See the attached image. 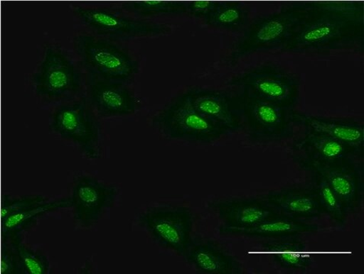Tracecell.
I'll list each match as a JSON object with an SVG mask.
<instances>
[{
  "mask_svg": "<svg viewBox=\"0 0 364 274\" xmlns=\"http://www.w3.org/2000/svg\"><path fill=\"white\" fill-rule=\"evenodd\" d=\"M363 2L309 3L284 51L326 53L363 46Z\"/></svg>",
  "mask_w": 364,
  "mask_h": 274,
  "instance_id": "6da1fadb",
  "label": "cell"
},
{
  "mask_svg": "<svg viewBox=\"0 0 364 274\" xmlns=\"http://www.w3.org/2000/svg\"><path fill=\"white\" fill-rule=\"evenodd\" d=\"M71 10L89 33L115 42L172 33L171 26L134 17L124 12L119 4L80 2L73 4Z\"/></svg>",
  "mask_w": 364,
  "mask_h": 274,
  "instance_id": "7a4b0ae2",
  "label": "cell"
},
{
  "mask_svg": "<svg viewBox=\"0 0 364 274\" xmlns=\"http://www.w3.org/2000/svg\"><path fill=\"white\" fill-rule=\"evenodd\" d=\"M309 3L285 5L279 11L257 18L243 31L228 55V62L235 63L259 52L284 48L293 37Z\"/></svg>",
  "mask_w": 364,
  "mask_h": 274,
  "instance_id": "3957f363",
  "label": "cell"
},
{
  "mask_svg": "<svg viewBox=\"0 0 364 274\" xmlns=\"http://www.w3.org/2000/svg\"><path fill=\"white\" fill-rule=\"evenodd\" d=\"M73 45L87 76L130 85L139 72V62L115 41L85 31L74 37Z\"/></svg>",
  "mask_w": 364,
  "mask_h": 274,
  "instance_id": "277c9868",
  "label": "cell"
},
{
  "mask_svg": "<svg viewBox=\"0 0 364 274\" xmlns=\"http://www.w3.org/2000/svg\"><path fill=\"white\" fill-rule=\"evenodd\" d=\"M63 48L49 44L32 76L35 92L41 99L63 103L82 96L85 73Z\"/></svg>",
  "mask_w": 364,
  "mask_h": 274,
  "instance_id": "5b68a950",
  "label": "cell"
},
{
  "mask_svg": "<svg viewBox=\"0 0 364 274\" xmlns=\"http://www.w3.org/2000/svg\"><path fill=\"white\" fill-rule=\"evenodd\" d=\"M49 128L75 144L88 159L100 157L102 126L86 96L60 103L50 116Z\"/></svg>",
  "mask_w": 364,
  "mask_h": 274,
  "instance_id": "8992f818",
  "label": "cell"
},
{
  "mask_svg": "<svg viewBox=\"0 0 364 274\" xmlns=\"http://www.w3.org/2000/svg\"><path fill=\"white\" fill-rule=\"evenodd\" d=\"M152 125L165 137L178 141L210 142L226 132L194 108L186 92L156 114Z\"/></svg>",
  "mask_w": 364,
  "mask_h": 274,
  "instance_id": "52a82bcc",
  "label": "cell"
},
{
  "mask_svg": "<svg viewBox=\"0 0 364 274\" xmlns=\"http://www.w3.org/2000/svg\"><path fill=\"white\" fill-rule=\"evenodd\" d=\"M227 85L282 107L299 96L300 83L292 72L267 62L240 73Z\"/></svg>",
  "mask_w": 364,
  "mask_h": 274,
  "instance_id": "ba28073f",
  "label": "cell"
},
{
  "mask_svg": "<svg viewBox=\"0 0 364 274\" xmlns=\"http://www.w3.org/2000/svg\"><path fill=\"white\" fill-rule=\"evenodd\" d=\"M139 223L158 243L176 254L189 250L191 217L188 209L174 205L149 208L139 217Z\"/></svg>",
  "mask_w": 364,
  "mask_h": 274,
  "instance_id": "9c48e42d",
  "label": "cell"
},
{
  "mask_svg": "<svg viewBox=\"0 0 364 274\" xmlns=\"http://www.w3.org/2000/svg\"><path fill=\"white\" fill-rule=\"evenodd\" d=\"M117 196L118 190L115 186L102 183L88 175L77 177L70 197L76 222L83 228L95 225L103 213L115 203Z\"/></svg>",
  "mask_w": 364,
  "mask_h": 274,
  "instance_id": "30bf717a",
  "label": "cell"
},
{
  "mask_svg": "<svg viewBox=\"0 0 364 274\" xmlns=\"http://www.w3.org/2000/svg\"><path fill=\"white\" fill-rule=\"evenodd\" d=\"M85 79L86 98L100 117H122L139 109L140 102L127 84L93 78L85 73Z\"/></svg>",
  "mask_w": 364,
  "mask_h": 274,
  "instance_id": "8fae6325",
  "label": "cell"
},
{
  "mask_svg": "<svg viewBox=\"0 0 364 274\" xmlns=\"http://www.w3.org/2000/svg\"><path fill=\"white\" fill-rule=\"evenodd\" d=\"M194 106L225 131H232L240 126L242 108L239 97L221 90L192 89L186 91Z\"/></svg>",
  "mask_w": 364,
  "mask_h": 274,
  "instance_id": "7c38bea8",
  "label": "cell"
},
{
  "mask_svg": "<svg viewBox=\"0 0 364 274\" xmlns=\"http://www.w3.org/2000/svg\"><path fill=\"white\" fill-rule=\"evenodd\" d=\"M238 97L242 114L246 116L250 128L255 136L262 137L277 133L284 120L282 107L242 92Z\"/></svg>",
  "mask_w": 364,
  "mask_h": 274,
  "instance_id": "4fadbf2b",
  "label": "cell"
},
{
  "mask_svg": "<svg viewBox=\"0 0 364 274\" xmlns=\"http://www.w3.org/2000/svg\"><path fill=\"white\" fill-rule=\"evenodd\" d=\"M71 207V198L64 197L54 200H46L32 207H29L2 222L3 241L18 236L23 231L29 229L37 220L43 216L58 212L61 209Z\"/></svg>",
  "mask_w": 364,
  "mask_h": 274,
  "instance_id": "5bb4252c",
  "label": "cell"
},
{
  "mask_svg": "<svg viewBox=\"0 0 364 274\" xmlns=\"http://www.w3.org/2000/svg\"><path fill=\"white\" fill-rule=\"evenodd\" d=\"M251 17V6L242 2H218L214 11L204 19L212 28L230 31L245 29Z\"/></svg>",
  "mask_w": 364,
  "mask_h": 274,
  "instance_id": "9a60e30c",
  "label": "cell"
},
{
  "mask_svg": "<svg viewBox=\"0 0 364 274\" xmlns=\"http://www.w3.org/2000/svg\"><path fill=\"white\" fill-rule=\"evenodd\" d=\"M306 122L309 128L316 133L328 136L355 148L363 144L364 130L362 125L317 118H307Z\"/></svg>",
  "mask_w": 364,
  "mask_h": 274,
  "instance_id": "2e32d148",
  "label": "cell"
},
{
  "mask_svg": "<svg viewBox=\"0 0 364 274\" xmlns=\"http://www.w3.org/2000/svg\"><path fill=\"white\" fill-rule=\"evenodd\" d=\"M119 4L124 12L134 17L144 19L186 15V2L129 1L122 2Z\"/></svg>",
  "mask_w": 364,
  "mask_h": 274,
  "instance_id": "e0dca14e",
  "label": "cell"
},
{
  "mask_svg": "<svg viewBox=\"0 0 364 274\" xmlns=\"http://www.w3.org/2000/svg\"><path fill=\"white\" fill-rule=\"evenodd\" d=\"M223 215L228 220L225 227L247 228L268 219L270 212L262 205L254 202H242L227 205Z\"/></svg>",
  "mask_w": 364,
  "mask_h": 274,
  "instance_id": "ac0fdd59",
  "label": "cell"
},
{
  "mask_svg": "<svg viewBox=\"0 0 364 274\" xmlns=\"http://www.w3.org/2000/svg\"><path fill=\"white\" fill-rule=\"evenodd\" d=\"M14 246L18 257L21 273L46 274L49 271L50 263L43 253L33 250L23 243L20 235L8 240Z\"/></svg>",
  "mask_w": 364,
  "mask_h": 274,
  "instance_id": "d6986e66",
  "label": "cell"
},
{
  "mask_svg": "<svg viewBox=\"0 0 364 274\" xmlns=\"http://www.w3.org/2000/svg\"><path fill=\"white\" fill-rule=\"evenodd\" d=\"M186 255L193 265L206 273H222L230 265V261L210 246H197Z\"/></svg>",
  "mask_w": 364,
  "mask_h": 274,
  "instance_id": "ffe728a7",
  "label": "cell"
},
{
  "mask_svg": "<svg viewBox=\"0 0 364 274\" xmlns=\"http://www.w3.org/2000/svg\"><path fill=\"white\" fill-rule=\"evenodd\" d=\"M308 143L321 159L328 162L343 159L347 155L349 147H353L328 136L316 133L309 136Z\"/></svg>",
  "mask_w": 364,
  "mask_h": 274,
  "instance_id": "44dd1931",
  "label": "cell"
},
{
  "mask_svg": "<svg viewBox=\"0 0 364 274\" xmlns=\"http://www.w3.org/2000/svg\"><path fill=\"white\" fill-rule=\"evenodd\" d=\"M298 229L297 226L287 220H265L257 225L247 228L223 227V231L226 234L247 236H267L278 234L290 233Z\"/></svg>",
  "mask_w": 364,
  "mask_h": 274,
  "instance_id": "7402d4cb",
  "label": "cell"
},
{
  "mask_svg": "<svg viewBox=\"0 0 364 274\" xmlns=\"http://www.w3.org/2000/svg\"><path fill=\"white\" fill-rule=\"evenodd\" d=\"M272 251L280 261L289 267H305L311 259L308 251L299 245H277L273 246Z\"/></svg>",
  "mask_w": 364,
  "mask_h": 274,
  "instance_id": "603a6c76",
  "label": "cell"
},
{
  "mask_svg": "<svg viewBox=\"0 0 364 274\" xmlns=\"http://www.w3.org/2000/svg\"><path fill=\"white\" fill-rule=\"evenodd\" d=\"M326 180L340 199L349 200L355 194V182L345 172L328 170L326 172Z\"/></svg>",
  "mask_w": 364,
  "mask_h": 274,
  "instance_id": "cb8c5ba5",
  "label": "cell"
},
{
  "mask_svg": "<svg viewBox=\"0 0 364 274\" xmlns=\"http://www.w3.org/2000/svg\"><path fill=\"white\" fill-rule=\"evenodd\" d=\"M46 198L41 196H26L14 198L6 195L3 199L1 207V220L8 219L29 207L46 202Z\"/></svg>",
  "mask_w": 364,
  "mask_h": 274,
  "instance_id": "d4e9b609",
  "label": "cell"
},
{
  "mask_svg": "<svg viewBox=\"0 0 364 274\" xmlns=\"http://www.w3.org/2000/svg\"><path fill=\"white\" fill-rule=\"evenodd\" d=\"M287 212L294 214H311L315 212L316 204L313 198L305 196H291L279 202Z\"/></svg>",
  "mask_w": 364,
  "mask_h": 274,
  "instance_id": "484cf974",
  "label": "cell"
},
{
  "mask_svg": "<svg viewBox=\"0 0 364 274\" xmlns=\"http://www.w3.org/2000/svg\"><path fill=\"white\" fill-rule=\"evenodd\" d=\"M1 274H20L21 270L16 252L9 241H3Z\"/></svg>",
  "mask_w": 364,
  "mask_h": 274,
  "instance_id": "4316f807",
  "label": "cell"
},
{
  "mask_svg": "<svg viewBox=\"0 0 364 274\" xmlns=\"http://www.w3.org/2000/svg\"><path fill=\"white\" fill-rule=\"evenodd\" d=\"M319 194L322 204L333 213L341 212V199L333 192V190L326 182V179L321 181L319 185Z\"/></svg>",
  "mask_w": 364,
  "mask_h": 274,
  "instance_id": "83f0119b",
  "label": "cell"
},
{
  "mask_svg": "<svg viewBox=\"0 0 364 274\" xmlns=\"http://www.w3.org/2000/svg\"><path fill=\"white\" fill-rule=\"evenodd\" d=\"M218 4L215 1L186 2V15L204 20L214 11Z\"/></svg>",
  "mask_w": 364,
  "mask_h": 274,
  "instance_id": "f1b7e54d",
  "label": "cell"
}]
</instances>
